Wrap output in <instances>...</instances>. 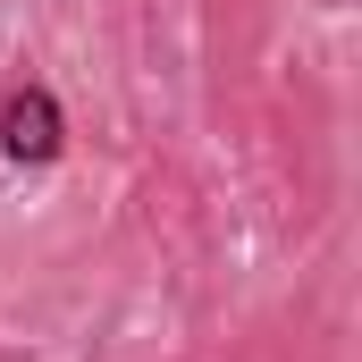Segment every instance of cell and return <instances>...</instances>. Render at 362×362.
Here are the masks:
<instances>
[{
    "label": "cell",
    "instance_id": "1",
    "mask_svg": "<svg viewBox=\"0 0 362 362\" xmlns=\"http://www.w3.org/2000/svg\"><path fill=\"white\" fill-rule=\"evenodd\" d=\"M59 144H68V118H59L51 85L8 93V110H0V152H8L17 169H42V160H59Z\"/></svg>",
    "mask_w": 362,
    "mask_h": 362
}]
</instances>
